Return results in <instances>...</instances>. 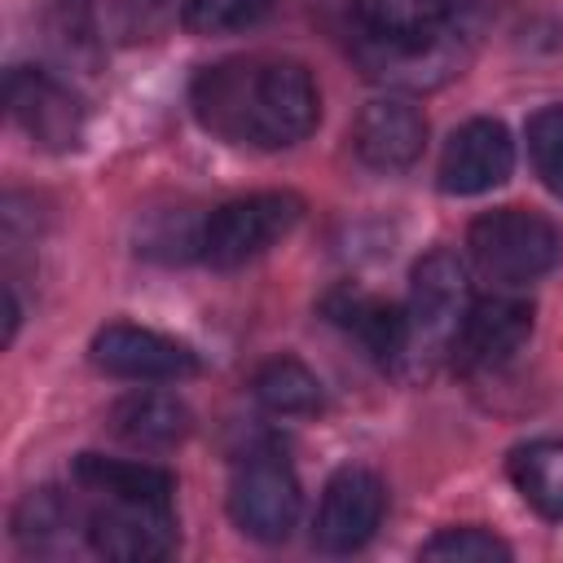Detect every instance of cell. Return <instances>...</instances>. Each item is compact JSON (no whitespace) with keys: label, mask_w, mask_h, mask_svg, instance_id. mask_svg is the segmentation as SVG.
<instances>
[{"label":"cell","mask_w":563,"mask_h":563,"mask_svg":"<svg viewBox=\"0 0 563 563\" xmlns=\"http://www.w3.org/2000/svg\"><path fill=\"white\" fill-rule=\"evenodd\" d=\"M422 559H444V563H493L510 559V545L497 541L484 528H444L422 545Z\"/></svg>","instance_id":"obj_21"},{"label":"cell","mask_w":563,"mask_h":563,"mask_svg":"<svg viewBox=\"0 0 563 563\" xmlns=\"http://www.w3.org/2000/svg\"><path fill=\"white\" fill-rule=\"evenodd\" d=\"M53 35H62L57 44L70 57L79 48H92V9H88V0H57V9H53Z\"/></svg>","instance_id":"obj_23"},{"label":"cell","mask_w":563,"mask_h":563,"mask_svg":"<svg viewBox=\"0 0 563 563\" xmlns=\"http://www.w3.org/2000/svg\"><path fill=\"white\" fill-rule=\"evenodd\" d=\"M251 391H255V400H260L268 413L295 418V413H317V409H321V383H317V374H312L303 361H295V356H277V361L260 365L255 378H251Z\"/></svg>","instance_id":"obj_18"},{"label":"cell","mask_w":563,"mask_h":563,"mask_svg":"<svg viewBox=\"0 0 563 563\" xmlns=\"http://www.w3.org/2000/svg\"><path fill=\"white\" fill-rule=\"evenodd\" d=\"M273 0H185L180 22L194 35H229V31H246L260 18H268Z\"/></svg>","instance_id":"obj_19"},{"label":"cell","mask_w":563,"mask_h":563,"mask_svg":"<svg viewBox=\"0 0 563 563\" xmlns=\"http://www.w3.org/2000/svg\"><path fill=\"white\" fill-rule=\"evenodd\" d=\"M75 484H84L97 497H123V501H172L176 493V479L163 466L132 457H101V453L75 457Z\"/></svg>","instance_id":"obj_16"},{"label":"cell","mask_w":563,"mask_h":563,"mask_svg":"<svg viewBox=\"0 0 563 563\" xmlns=\"http://www.w3.org/2000/svg\"><path fill=\"white\" fill-rule=\"evenodd\" d=\"M194 413L167 391H128L110 405V431L132 449H172L189 435Z\"/></svg>","instance_id":"obj_15"},{"label":"cell","mask_w":563,"mask_h":563,"mask_svg":"<svg viewBox=\"0 0 563 563\" xmlns=\"http://www.w3.org/2000/svg\"><path fill=\"white\" fill-rule=\"evenodd\" d=\"M471 260L484 277L501 286H523L563 264V229L528 207H497L479 216L466 233Z\"/></svg>","instance_id":"obj_2"},{"label":"cell","mask_w":563,"mask_h":563,"mask_svg":"<svg viewBox=\"0 0 563 563\" xmlns=\"http://www.w3.org/2000/svg\"><path fill=\"white\" fill-rule=\"evenodd\" d=\"M92 365L132 383H176L198 374V356L185 343L145 325H123V321L92 334Z\"/></svg>","instance_id":"obj_9"},{"label":"cell","mask_w":563,"mask_h":563,"mask_svg":"<svg viewBox=\"0 0 563 563\" xmlns=\"http://www.w3.org/2000/svg\"><path fill=\"white\" fill-rule=\"evenodd\" d=\"M422 141H427V119L400 97L369 101L352 123V145H356L361 163H369L378 172L409 167L422 154Z\"/></svg>","instance_id":"obj_13"},{"label":"cell","mask_w":563,"mask_h":563,"mask_svg":"<svg viewBox=\"0 0 563 563\" xmlns=\"http://www.w3.org/2000/svg\"><path fill=\"white\" fill-rule=\"evenodd\" d=\"M515 167V141L497 119H471L462 123L444 154H440V189L471 198V194H488L493 185H501Z\"/></svg>","instance_id":"obj_11"},{"label":"cell","mask_w":563,"mask_h":563,"mask_svg":"<svg viewBox=\"0 0 563 563\" xmlns=\"http://www.w3.org/2000/svg\"><path fill=\"white\" fill-rule=\"evenodd\" d=\"M84 537L101 559L154 563L176 550V515H172V501L101 497V506L84 519Z\"/></svg>","instance_id":"obj_6"},{"label":"cell","mask_w":563,"mask_h":563,"mask_svg":"<svg viewBox=\"0 0 563 563\" xmlns=\"http://www.w3.org/2000/svg\"><path fill=\"white\" fill-rule=\"evenodd\" d=\"M510 479L537 515L563 519V440H537L519 449L510 457Z\"/></svg>","instance_id":"obj_17"},{"label":"cell","mask_w":563,"mask_h":563,"mask_svg":"<svg viewBox=\"0 0 563 563\" xmlns=\"http://www.w3.org/2000/svg\"><path fill=\"white\" fill-rule=\"evenodd\" d=\"M383 506H387V493H383V479L365 466H343L325 493H321V506H317V523H312V537L325 554H352L361 550L378 523H383Z\"/></svg>","instance_id":"obj_8"},{"label":"cell","mask_w":563,"mask_h":563,"mask_svg":"<svg viewBox=\"0 0 563 563\" xmlns=\"http://www.w3.org/2000/svg\"><path fill=\"white\" fill-rule=\"evenodd\" d=\"M471 282L453 251H431L409 277V352H449L453 334L471 312Z\"/></svg>","instance_id":"obj_4"},{"label":"cell","mask_w":563,"mask_h":563,"mask_svg":"<svg viewBox=\"0 0 563 563\" xmlns=\"http://www.w3.org/2000/svg\"><path fill=\"white\" fill-rule=\"evenodd\" d=\"M299 479L295 471L273 457V453H255L233 471L229 484V515L233 523L255 537V541H286L290 528L299 523Z\"/></svg>","instance_id":"obj_5"},{"label":"cell","mask_w":563,"mask_h":563,"mask_svg":"<svg viewBox=\"0 0 563 563\" xmlns=\"http://www.w3.org/2000/svg\"><path fill=\"white\" fill-rule=\"evenodd\" d=\"M361 31L383 48V62L427 53L449 35L453 0H352Z\"/></svg>","instance_id":"obj_10"},{"label":"cell","mask_w":563,"mask_h":563,"mask_svg":"<svg viewBox=\"0 0 563 563\" xmlns=\"http://www.w3.org/2000/svg\"><path fill=\"white\" fill-rule=\"evenodd\" d=\"M189 106L211 136L255 150H286L303 141L321 114L312 75L286 57L216 62L194 79Z\"/></svg>","instance_id":"obj_1"},{"label":"cell","mask_w":563,"mask_h":563,"mask_svg":"<svg viewBox=\"0 0 563 563\" xmlns=\"http://www.w3.org/2000/svg\"><path fill=\"white\" fill-rule=\"evenodd\" d=\"M70 519H75V515H70V506H66V501H62L53 488H40V493H31V497L18 506L13 528H18V541H22V545L44 550L53 532L70 528Z\"/></svg>","instance_id":"obj_22"},{"label":"cell","mask_w":563,"mask_h":563,"mask_svg":"<svg viewBox=\"0 0 563 563\" xmlns=\"http://www.w3.org/2000/svg\"><path fill=\"white\" fill-rule=\"evenodd\" d=\"M299 198L295 194H251V198H233L220 211H211V220L198 233V255L211 268H238L255 255H264L277 238H286L299 220Z\"/></svg>","instance_id":"obj_3"},{"label":"cell","mask_w":563,"mask_h":563,"mask_svg":"<svg viewBox=\"0 0 563 563\" xmlns=\"http://www.w3.org/2000/svg\"><path fill=\"white\" fill-rule=\"evenodd\" d=\"M325 317L334 325H343L369 356H378L383 365L400 361L409 352V321L400 308L374 299V295H361V290H334L325 299Z\"/></svg>","instance_id":"obj_14"},{"label":"cell","mask_w":563,"mask_h":563,"mask_svg":"<svg viewBox=\"0 0 563 563\" xmlns=\"http://www.w3.org/2000/svg\"><path fill=\"white\" fill-rule=\"evenodd\" d=\"M528 154L545 189L563 194V106H541L528 119Z\"/></svg>","instance_id":"obj_20"},{"label":"cell","mask_w":563,"mask_h":563,"mask_svg":"<svg viewBox=\"0 0 563 563\" xmlns=\"http://www.w3.org/2000/svg\"><path fill=\"white\" fill-rule=\"evenodd\" d=\"M528 334H532V303L493 295V299L471 303L449 352L457 369H493V365H506L528 343Z\"/></svg>","instance_id":"obj_12"},{"label":"cell","mask_w":563,"mask_h":563,"mask_svg":"<svg viewBox=\"0 0 563 563\" xmlns=\"http://www.w3.org/2000/svg\"><path fill=\"white\" fill-rule=\"evenodd\" d=\"M4 101L13 123L40 145V150H75L84 136V110L66 84H57L48 70L13 66L4 79Z\"/></svg>","instance_id":"obj_7"}]
</instances>
